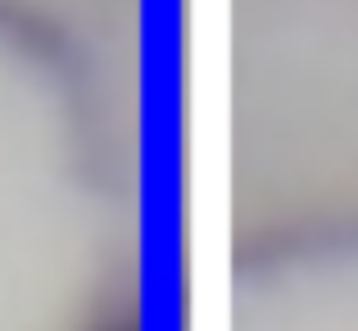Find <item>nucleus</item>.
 <instances>
[]
</instances>
